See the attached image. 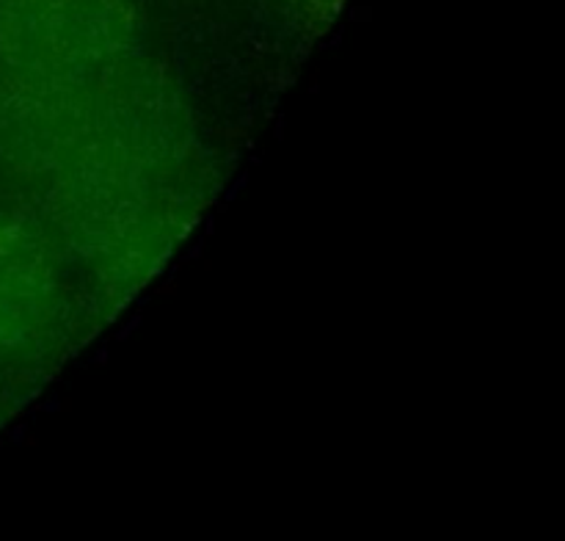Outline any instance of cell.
<instances>
[{"label":"cell","instance_id":"obj_3","mask_svg":"<svg viewBox=\"0 0 565 541\" xmlns=\"http://www.w3.org/2000/svg\"><path fill=\"white\" fill-rule=\"evenodd\" d=\"M296 3L307 17L326 22V20H331L337 11H340V6L345 3V0H296Z\"/></svg>","mask_w":565,"mask_h":541},{"label":"cell","instance_id":"obj_2","mask_svg":"<svg viewBox=\"0 0 565 541\" xmlns=\"http://www.w3.org/2000/svg\"><path fill=\"white\" fill-rule=\"evenodd\" d=\"M47 263L22 226L0 219V353L42 331L50 304Z\"/></svg>","mask_w":565,"mask_h":541},{"label":"cell","instance_id":"obj_1","mask_svg":"<svg viewBox=\"0 0 565 541\" xmlns=\"http://www.w3.org/2000/svg\"><path fill=\"white\" fill-rule=\"evenodd\" d=\"M132 33V0H0V66L97 61Z\"/></svg>","mask_w":565,"mask_h":541}]
</instances>
